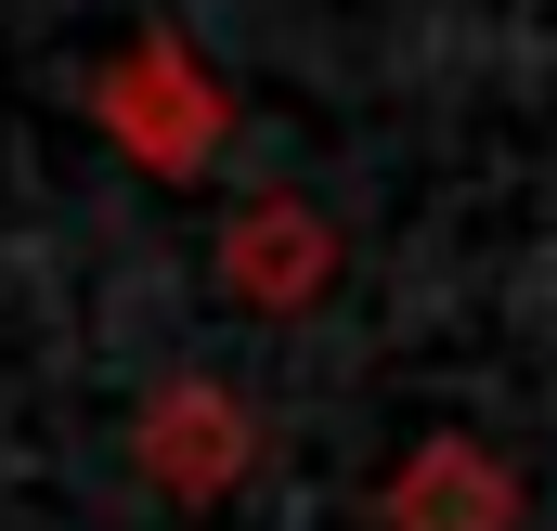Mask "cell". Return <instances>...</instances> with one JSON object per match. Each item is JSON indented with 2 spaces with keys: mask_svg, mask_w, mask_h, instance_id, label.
I'll return each mask as SVG.
<instances>
[{
  "mask_svg": "<svg viewBox=\"0 0 557 531\" xmlns=\"http://www.w3.org/2000/svg\"><path fill=\"white\" fill-rule=\"evenodd\" d=\"M221 285H234V311L298 324V311L337 285V234H324V208H298V195H247V208L221 221Z\"/></svg>",
  "mask_w": 557,
  "mask_h": 531,
  "instance_id": "3",
  "label": "cell"
},
{
  "mask_svg": "<svg viewBox=\"0 0 557 531\" xmlns=\"http://www.w3.org/2000/svg\"><path fill=\"white\" fill-rule=\"evenodd\" d=\"M91 131L117 143L143 182H195L221 156V131H234V78H208V52L182 26H143L131 52L91 78Z\"/></svg>",
  "mask_w": 557,
  "mask_h": 531,
  "instance_id": "1",
  "label": "cell"
},
{
  "mask_svg": "<svg viewBox=\"0 0 557 531\" xmlns=\"http://www.w3.org/2000/svg\"><path fill=\"white\" fill-rule=\"evenodd\" d=\"M131 467L169 493V506H221L247 467H260V415L221 390V376H169L131 428Z\"/></svg>",
  "mask_w": 557,
  "mask_h": 531,
  "instance_id": "2",
  "label": "cell"
},
{
  "mask_svg": "<svg viewBox=\"0 0 557 531\" xmlns=\"http://www.w3.org/2000/svg\"><path fill=\"white\" fill-rule=\"evenodd\" d=\"M532 519V493H519V467L493 454V441H416L403 467H389V531H519Z\"/></svg>",
  "mask_w": 557,
  "mask_h": 531,
  "instance_id": "4",
  "label": "cell"
}]
</instances>
